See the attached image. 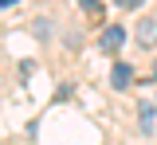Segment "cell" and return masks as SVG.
Instances as JSON below:
<instances>
[{
    "label": "cell",
    "mask_w": 157,
    "mask_h": 145,
    "mask_svg": "<svg viewBox=\"0 0 157 145\" xmlns=\"http://www.w3.org/2000/svg\"><path fill=\"white\" fill-rule=\"evenodd\" d=\"M137 47H145V51H153L157 47V20L153 16H141V20H137Z\"/></svg>",
    "instance_id": "6da1fadb"
},
{
    "label": "cell",
    "mask_w": 157,
    "mask_h": 145,
    "mask_svg": "<svg viewBox=\"0 0 157 145\" xmlns=\"http://www.w3.org/2000/svg\"><path fill=\"white\" fill-rule=\"evenodd\" d=\"M122 43H126V28H122V24H110V28H106V32L98 35V47H102L106 55H114Z\"/></svg>",
    "instance_id": "7a4b0ae2"
},
{
    "label": "cell",
    "mask_w": 157,
    "mask_h": 145,
    "mask_svg": "<svg viewBox=\"0 0 157 145\" xmlns=\"http://www.w3.org/2000/svg\"><path fill=\"white\" fill-rule=\"evenodd\" d=\"M130 83H134V67H130V63H114V67H110V86H114V90H126Z\"/></svg>",
    "instance_id": "3957f363"
},
{
    "label": "cell",
    "mask_w": 157,
    "mask_h": 145,
    "mask_svg": "<svg viewBox=\"0 0 157 145\" xmlns=\"http://www.w3.org/2000/svg\"><path fill=\"white\" fill-rule=\"evenodd\" d=\"M137 118H141V133L149 137V133H153V118H157V106H153V102H141Z\"/></svg>",
    "instance_id": "277c9868"
},
{
    "label": "cell",
    "mask_w": 157,
    "mask_h": 145,
    "mask_svg": "<svg viewBox=\"0 0 157 145\" xmlns=\"http://www.w3.org/2000/svg\"><path fill=\"white\" fill-rule=\"evenodd\" d=\"M32 32H36V39H39V43L51 39V24H47V20H36V24H32Z\"/></svg>",
    "instance_id": "5b68a950"
},
{
    "label": "cell",
    "mask_w": 157,
    "mask_h": 145,
    "mask_svg": "<svg viewBox=\"0 0 157 145\" xmlns=\"http://www.w3.org/2000/svg\"><path fill=\"white\" fill-rule=\"evenodd\" d=\"M78 4H82V12H86V16H98V12H102V4H98V0H78Z\"/></svg>",
    "instance_id": "8992f818"
},
{
    "label": "cell",
    "mask_w": 157,
    "mask_h": 145,
    "mask_svg": "<svg viewBox=\"0 0 157 145\" xmlns=\"http://www.w3.org/2000/svg\"><path fill=\"white\" fill-rule=\"evenodd\" d=\"M118 8H141V4H145V0H114Z\"/></svg>",
    "instance_id": "52a82bcc"
},
{
    "label": "cell",
    "mask_w": 157,
    "mask_h": 145,
    "mask_svg": "<svg viewBox=\"0 0 157 145\" xmlns=\"http://www.w3.org/2000/svg\"><path fill=\"white\" fill-rule=\"evenodd\" d=\"M12 4H20V0H0V8H12Z\"/></svg>",
    "instance_id": "ba28073f"
},
{
    "label": "cell",
    "mask_w": 157,
    "mask_h": 145,
    "mask_svg": "<svg viewBox=\"0 0 157 145\" xmlns=\"http://www.w3.org/2000/svg\"><path fill=\"white\" fill-rule=\"evenodd\" d=\"M153 79H157V75H153Z\"/></svg>",
    "instance_id": "9c48e42d"
}]
</instances>
